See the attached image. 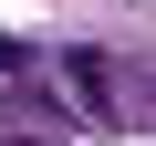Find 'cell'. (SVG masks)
<instances>
[{
	"mask_svg": "<svg viewBox=\"0 0 156 146\" xmlns=\"http://www.w3.org/2000/svg\"><path fill=\"white\" fill-rule=\"evenodd\" d=\"M11 146H42V136H11Z\"/></svg>",
	"mask_w": 156,
	"mask_h": 146,
	"instance_id": "2",
	"label": "cell"
},
{
	"mask_svg": "<svg viewBox=\"0 0 156 146\" xmlns=\"http://www.w3.org/2000/svg\"><path fill=\"white\" fill-rule=\"evenodd\" d=\"M62 84H73V104L115 115V63H104V52H62Z\"/></svg>",
	"mask_w": 156,
	"mask_h": 146,
	"instance_id": "1",
	"label": "cell"
}]
</instances>
